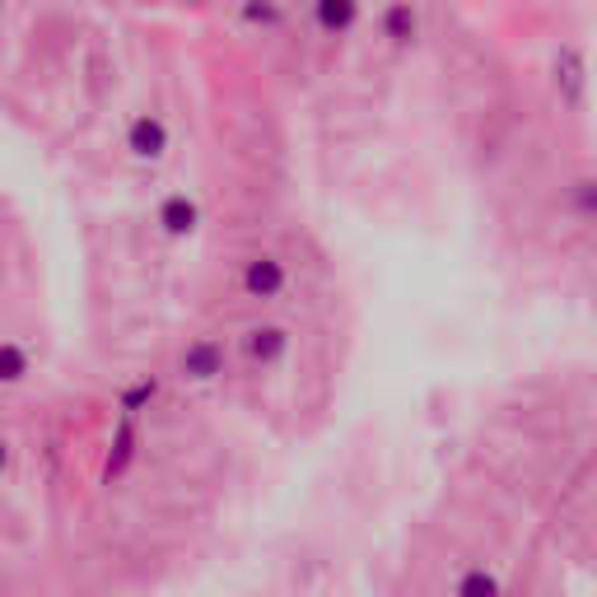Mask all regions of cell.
<instances>
[{
	"label": "cell",
	"instance_id": "13",
	"mask_svg": "<svg viewBox=\"0 0 597 597\" xmlns=\"http://www.w3.org/2000/svg\"><path fill=\"white\" fill-rule=\"evenodd\" d=\"M192 6H206V0H192Z\"/></svg>",
	"mask_w": 597,
	"mask_h": 597
},
{
	"label": "cell",
	"instance_id": "4",
	"mask_svg": "<svg viewBox=\"0 0 597 597\" xmlns=\"http://www.w3.org/2000/svg\"><path fill=\"white\" fill-rule=\"evenodd\" d=\"M225 360H229L225 341H215V336H196V341H187L183 355H177V373H183L187 383H215V378L225 373Z\"/></svg>",
	"mask_w": 597,
	"mask_h": 597
},
{
	"label": "cell",
	"instance_id": "2",
	"mask_svg": "<svg viewBox=\"0 0 597 597\" xmlns=\"http://www.w3.org/2000/svg\"><path fill=\"white\" fill-rule=\"evenodd\" d=\"M238 285H243V294L257 298V304H271V298H281L290 290V267L275 252H252L243 271H238Z\"/></svg>",
	"mask_w": 597,
	"mask_h": 597
},
{
	"label": "cell",
	"instance_id": "5",
	"mask_svg": "<svg viewBox=\"0 0 597 597\" xmlns=\"http://www.w3.org/2000/svg\"><path fill=\"white\" fill-rule=\"evenodd\" d=\"M290 346H294V336H290V327H281V323H257V327L243 332V355H248L252 369L285 365Z\"/></svg>",
	"mask_w": 597,
	"mask_h": 597
},
{
	"label": "cell",
	"instance_id": "1",
	"mask_svg": "<svg viewBox=\"0 0 597 597\" xmlns=\"http://www.w3.org/2000/svg\"><path fill=\"white\" fill-rule=\"evenodd\" d=\"M122 150L135 159V164H164L173 150V131L164 112H131L122 127Z\"/></svg>",
	"mask_w": 597,
	"mask_h": 597
},
{
	"label": "cell",
	"instance_id": "8",
	"mask_svg": "<svg viewBox=\"0 0 597 597\" xmlns=\"http://www.w3.org/2000/svg\"><path fill=\"white\" fill-rule=\"evenodd\" d=\"M33 378V350L19 336H0V392H14Z\"/></svg>",
	"mask_w": 597,
	"mask_h": 597
},
{
	"label": "cell",
	"instance_id": "12",
	"mask_svg": "<svg viewBox=\"0 0 597 597\" xmlns=\"http://www.w3.org/2000/svg\"><path fill=\"white\" fill-rule=\"evenodd\" d=\"M85 6H98V10H108V6H122V0H85Z\"/></svg>",
	"mask_w": 597,
	"mask_h": 597
},
{
	"label": "cell",
	"instance_id": "7",
	"mask_svg": "<svg viewBox=\"0 0 597 597\" xmlns=\"http://www.w3.org/2000/svg\"><path fill=\"white\" fill-rule=\"evenodd\" d=\"M154 225L164 238H192L202 229V202H196L192 192H169L154 210Z\"/></svg>",
	"mask_w": 597,
	"mask_h": 597
},
{
	"label": "cell",
	"instance_id": "10",
	"mask_svg": "<svg viewBox=\"0 0 597 597\" xmlns=\"http://www.w3.org/2000/svg\"><path fill=\"white\" fill-rule=\"evenodd\" d=\"M569 206L588 215V220H597V177H579V183L569 187Z\"/></svg>",
	"mask_w": 597,
	"mask_h": 597
},
{
	"label": "cell",
	"instance_id": "11",
	"mask_svg": "<svg viewBox=\"0 0 597 597\" xmlns=\"http://www.w3.org/2000/svg\"><path fill=\"white\" fill-rule=\"evenodd\" d=\"M14 457H19V448H14V439L6 430H0V481H6V476L14 471Z\"/></svg>",
	"mask_w": 597,
	"mask_h": 597
},
{
	"label": "cell",
	"instance_id": "3",
	"mask_svg": "<svg viewBox=\"0 0 597 597\" xmlns=\"http://www.w3.org/2000/svg\"><path fill=\"white\" fill-rule=\"evenodd\" d=\"M551 85H555V94H561L565 108H579L584 104V94H588V56H584V47H574V43L555 47V56H551Z\"/></svg>",
	"mask_w": 597,
	"mask_h": 597
},
{
	"label": "cell",
	"instance_id": "6",
	"mask_svg": "<svg viewBox=\"0 0 597 597\" xmlns=\"http://www.w3.org/2000/svg\"><path fill=\"white\" fill-rule=\"evenodd\" d=\"M308 19L323 37H350L365 24V0H308Z\"/></svg>",
	"mask_w": 597,
	"mask_h": 597
},
{
	"label": "cell",
	"instance_id": "9",
	"mask_svg": "<svg viewBox=\"0 0 597 597\" xmlns=\"http://www.w3.org/2000/svg\"><path fill=\"white\" fill-rule=\"evenodd\" d=\"M457 597H500V579L490 569H467L457 579Z\"/></svg>",
	"mask_w": 597,
	"mask_h": 597
}]
</instances>
